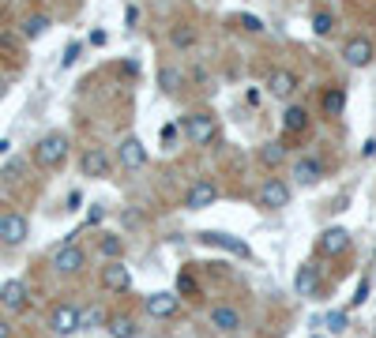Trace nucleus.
Returning <instances> with one entry per match:
<instances>
[{
  "label": "nucleus",
  "mask_w": 376,
  "mask_h": 338,
  "mask_svg": "<svg viewBox=\"0 0 376 338\" xmlns=\"http://www.w3.org/2000/svg\"><path fill=\"white\" fill-rule=\"evenodd\" d=\"M373 154H376V140H365L361 143V158H373Z\"/></svg>",
  "instance_id": "obj_37"
},
{
  "label": "nucleus",
  "mask_w": 376,
  "mask_h": 338,
  "mask_svg": "<svg viewBox=\"0 0 376 338\" xmlns=\"http://www.w3.org/2000/svg\"><path fill=\"white\" fill-rule=\"evenodd\" d=\"M117 158H121L124 169H143L147 166V147L136 140V135H124L121 147H117Z\"/></svg>",
  "instance_id": "obj_11"
},
{
  "label": "nucleus",
  "mask_w": 376,
  "mask_h": 338,
  "mask_svg": "<svg viewBox=\"0 0 376 338\" xmlns=\"http://www.w3.org/2000/svg\"><path fill=\"white\" fill-rule=\"evenodd\" d=\"M26 237H31V222L19 214V211H8L0 214V241L8 244V248H15V244H23Z\"/></svg>",
  "instance_id": "obj_4"
},
{
  "label": "nucleus",
  "mask_w": 376,
  "mask_h": 338,
  "mask_svg": "<svg viewBox=\"0 0 376 338\" xmlns=\"http://www.w3.org/2000/svg\"><path fill=\"white\" fill-rule=\"evenodd\" d=\"M23 173H26V162H23V158H12V162H4L0 177H4L8 185H15V180H23Z\"/></svg>",
  "instance_id": "obj_27"
},
{
  "label": "nucleus",
  "mask_w": 376,
  "mask_h": 338,
  "mask_svg": "<svg viewBox=\"0 0 376 338\" xmlns=\"http://www.w3.org/2000/svg\"><path fill=\"white\" fill-rule=\"evenodd\" d=\"M181 79H185V76H181L177 68H158V87L166 90V94H177V90H181Z\"/></svg>",
  "instance_id": "obj_25"
},
{
  "label": "nucleus",
  "mask_w": 376,
  "mask_h": 338,
  "mask_svg": "<svg viewBox=\"0 0 376 338\" xmlns=\"http://www.w3.org/2000/svg\"><path fill=\"white\" fill-rule=\"evenodd\" d=\"M0 338H12V323L8 319H0Z\"/></svg>",
  "instance_id": "obj_40"
},
{
  "label": "nucleus",
  "mask_w": 376,
  "mask_h": 338,
  "mask_svg": "<svg viewBox=\"0 0 376 338\" xmlns=\"http://www.w3.org/2000/svg\"><path fill=\"white\" fill-rule=\"evenodd\" d=\"M282 128H286V135H301V132L309 128V109L290 105L286 113H282Z\"/></svg>",
  "instance_id": "obj_20"
},
{
  "label": "nucleus",
  "mask_w": 376,
  "mask_h": 338,
  "mask_svg": "<svg viewBox=\"0 0 376 338\" xmlns=\"http://www.w3.org/2000/svg\"><path fill=\"white\" fill-rule=\"evenodd\" d=\"M313 31L320 34V38H327V34L335 31V19H332V12H316V19H313Z\"/></svg>",
  "instance_id": "obj_30"
},
{
  "label": "nucleus",
  "mask_w": 376,
  "mask_h": 338,
  "mask_svg": "<svg viewBox=\"0 0 376 338\" xmlns=\"http://www.w3.org/2000/svg\"><path fill=\"white\" fill-rule=\"evenodd\" d=\"M346 109V90L343 87H327L324 90V117H338Z\"/></svg>",
  "instance_id": "obj_21"
},
{
  "label": "nucleus",
  "mask_w": 376,
  "mask_h": 338,
  "mask_svg": "<svg viewBox=\"0 0 376 338\" xmlns=\"http://www.w3.org/2000/svg\"><path fill=\"white\" fill-rule=\"evenodd\" d=\"M293 289H297V297H313L316 294V289H320V267H316V263H305V267L297 271Z\"/></svg>",
  "instance_id": "obj_17"
},
{
  "label": "nucleus",
  "mask_w": 376,
  "mask_h": 338,
  "mask_svg": "<svg viewBox=\"0 0 376 338\" xmlns=\"http://www.w3.org/2000/svg\"><path fill=\"white\" fill-rule=\"evenodd\" d=\"M170 42L177 45V49H188V45L196 42V34H192L188 26H173V31H170Z\"/></svg>",
  "instance_id": "obj_29"
},
{
  "label": "nucleus",
  "mask_w": 376,
  "mask_h": 338,
  "mask_svg": "<svg viewBox=\"0 0 376 338\" xmlns=\"http://www.w3.org/2000/svg\"><path fill=\"white\" fill-rule=\"evenodd\" d=\"M215 199H218V185H215V180H207V177H199V180H192V185H188L185 207H188V211H207Z\"/></svg>",
  "instance_id": "obj_6"
},
{
  "label": "nucleus",
  "mask_w": 376,
  "mask_h": 338,
  "mask_svg": "<svg viewBox=\"0 0 376 338\" xmlns=\"http://www.w3.org/2000/svg\"><path fill=\"white\" fill-rule=\"evenodd\" d=\"M109 335H113V338H140V331H136V323L128 316H113V319H109Z\"/></svg>",
  "instance_id": "obj_24"
},
{
  "label": "nucleus",
  "mask_w": 376,
  "mask_h": 338,
  "mask_svg": "<svg viewBox=\"0 0 376 338\" xmlns=\"http://www.w3.org/2000/svg\"><path fill=\"white\" fill-rule=\"evenodd\" d=\"M45 31H49V15H26V19H23V38L26 42L42 38Z\"/></svg>",
  "instance_id": "obj_23"
},
{
  "label": "nucleus",
  "mask_w": 376,
  "mask_h": 338,
  "mask_svg": "<svg viewBox=\"0 0 376 338\" xmlns=\"http://www.w3.org/2000/svg\"><path fill=\"white\" fill-rule=\"evenodd\" d=\"M324 323H327V331H332V335H343L346 327H350V319H346V312H327Z\"/></svg>",
  "instance_id": "obj_31"
},
{
  "label": "nucleus",
  "mask_w": 376,
  "mask_h": 338,
  "mask_svg": "<svg viewBox=\"0 0 376 338\" xmlns=\"http://www.w3.org/2000/svg\"><path fill=\"white\" fill-rule=\"evenodd\" d=\"M343 60L350 64V68H365V64L373 60V42L369 38H350L343 45Z\"/></svg>",
  "instance_id": "obj_12"
},
{
  "label": "nucleus",
  "mask_w": 376,
  "mask_h": 338,
  "mask_svg": "<svg viewBox=\"0 0 376 338\" xmlns=\"http://www.w3.org/2000/svg\"><path fill=\"white\" fill-rule=\"evenodd\" d=\"M49 331L60 335V338L83 331V327H79V308H76V305H53V312H49Z\"/></svg>",
  "instance_id": "obj_7"
},
{
  "label": "nucleus",
  "mask_w": 376,
  "mask_h": 338,
  "mask_svg": "<svg viewBox=\"0 0 376 338\" xmlns=\"http://www.w3.org/2000/svg\"><path fill=\"white\" fill-rule=\"evenodd\" d=\"M177 286H181V294H192V297L199 294V289H196V278H192L188 271H181V275H177Z\"/></svg>",
  "instance_id": "obj_33"
},
{
  "label": "nucleus",
  "mask_w": 376,
  "mask_h": 338,
  "mask_svg": "<svg viewBox=\"0 0 376 338\" xmlns=\"http://www.w3.org/2000/svg\"><path fill=\"white\" fill-rule=\"evenodd\" d=\"M64 158H68V135L64 132H49L34 143V162H38L42 169H57Z\"/></svg>",
  "instance_id": "obj_1"
},
{
  "label": "nucleus",
  "mask_w": 376,
  "mask_h": 338,
  "mask_svg": "<svg viewBox=\"0 0 376 338\" xmlns=\"http://www.w3.org/2000/svg\"><path fill=\"white\" fill-rule=\"evenodd\" d=\"M181 128H185V135H188V143H196V147H204V143H211L218 135V121L211 113H188V117H181Z\"/></svg>",
  "instance_id": "obj_2"
},
{
  "label": "nucleus",
  "mask_w": 376,
  "mask_h": 338,
  "mask_svg": "<svg viewBox=\"0 0 376 338\" xmlns=\"http://www.w3.org/2000/svg\"><path fill=\"white\" fill-rule=\"evenodd\" d=\"M365 301H369V282H361V286H357V297H354V308H357V305H365Z\"/></svg>",
  "instance_id": "obj_36"
},
{
  "label": "nucleus",
  "mask_w": 376,
  "mask_h": 338,
  "mask_svg": "<svg viewBox=\"0 0 376 338\" xmlns=\"http://www.w3.org/2000/svg\"><path fill=\"white\" fill-rule=\"evenodd\" d=\"M293 90H297V76H293V71H271V79H268V94L271 98H290Z\"/></svg>",
  "instance_id": "obj_18"
},
{
  "label": "nucleus",
  "mask_w": 376,
  "mask_h": 338,
  "mask_svg": "<svg viewBox=\"0 0 376 338\" xmlns=\"http://www.w3.org/2000/svg\"><path fill=\"white\" fill-rule=\"evenodd\" d=\"M173 135H177V128H173V124L162 128V140H166V143H173Z\"/></svg>",
  "instance_id": "obj_39"
},
{
  "label": "nucleus",
  "mask_w": 376,
  "mask_h": 338,
  "mask_svg": "<svg viewBox=\"0 0 376 338\" xmlns=\"http://www.w3.org/2000/svg\"><path fill=\"white\" fill-rule=\"evenodd\" d=\"M102 218H106V211H102V207H90V211H87V226H98Z\"/></svg>",
  "instance_id": "obj_35"
},
{
  "label": "nucleus",
  "mask_w": 376,
  "mask_h": 338,
  "mask_svg": "<svg viewBox=\"0 0 376 338\" xmlns=\"http://www.w3.org/2000/svg\"><path fill=\"white\" fill-rule=\"evenodd\" d=\"M320 177H324V162L320 158H297L293 162V180H297V185H316Z\"/></svg>",
  "instance_id": "obj_16"
},
{
  "label": "nucleus",
  "mask_w": 376,
  "mask_h": 338,
  "mask_svg": "<svg viewBox=\"0 0 376 338\" xmlns=\"http://www.w3.org/2000/svg\"><path fill=\"white\" fill-rule=\"evenodd\" d=\"M102 286L109 294H124V289L132 286V271H128L124 263H109V267H102Z\"/></svg>",
  "instance_id": "obj_14"
},
{
  "label": "nucleus",
  "mask_w": 376,
  "mask_h": 338,
  "mask_svg": "<svg viewBox=\"0 0 376 338\" xmlns=\"http://www.w3.org/2000/svg\"><path fill=\"white\" fill-rule=\"evenodd\" d=\"M98 252H102L109 263H117V260H121V252H124V241H121L117 233H102V241H98Z\"/></svg>",
  "instance_id": "obj_22"
},
{
  "label": "nucleus",
  "mask_w": 376,
  "mask_h": 338,
  "mask_svg": "<svg viewBox=\"0 0 376 338\" xmlns=\"http://www.w3.org/2000/svg\"><path fill=\"white\" fill-rule=\"evenodd\" d=\"M90 45H106V31H90Z\"/></svg>",
  "instance_id": "obj_38"
},
{
  "label": "nucleus",
  "mask_w": 376,
  "mask_h": 338,
  "mask_svg": "<svg viewBox=\"0 0 376 338\" xmlns=\"http://www.w3.org/2000/svg\"><path fill=\"white\" fill-rule=\"evenodd\" d=\"M79 169H83V177H109V154H106L102 147L83 151V158H79Z\"/></svg>",
  "instance_id": "obj_13"
},
{
  "label": "nucleus",
  "mask_w": 376,
  "mask_h": 338,
  "mask_svg": "<svg viewBox=\"0 0 376 338\" xmlns=\"http://www.w3.org/2000/svg\"><path fill=\"white\" fill-rule=\"evenodd\" d=\"M237 26H241V31H249V34H263V23L256 19V15H237Z\"/></svg>",
  "instance_id": "obj_32"
},
{
  "label": "nucleus",
  "mask_w": 376,
  "mask_h": 338,
  "mask_svg": "<svg viewBox=\"0 0 376 338\" xmlns=\"http://www.w3.org/2000/svg\"><path fill=\"white\" fill-rule=\"evenodd\" d=\"M143 308H147L151 319H173L181 312V297L177 294H151L143 301Z\"/></svg>",
  "instance_id": "obj_9"
},
{
  "label": "nucleus",
  "mask_w": 376,
  "mask_h": 338,
  "mask_svg": "<svg viewBox=\"0 0 376 338\" xmlns=\"http://www.w3.org/2000/svg\"><path fill=\"white\" fill-rule=\"evenodd\" d=\"M211 323H215L218 331H241V312L230 305H218L215 312H211Z\"/></svg>",
  "instance_id": "obj_19"
},
{
  "label": "nucleus",
  "mask_w": 376,
  "mask_h": 338,
  "mask_svg": "<svg viewBox=\"0 0 376 338\" xmlns=\"http://www.w3.org/2000/svg\"><path fill=\"white\" fill-rule=\"evenodd\" d=\"M26 301H31V289H26V282L19 278H8L4 286H0V305L8 308V312H23Z\"/></svg>",
  "instance_id": "obj_10"
},
{
  "label": "nucleus",
  "mask_w": 376,
  "mask_h": 338,
  "mask_svg": "<svg viewBox=\"0 0 376 338\" xmlns=\"http://www.w3.org/2000/svg\"><path fill=\"white\" fill-rule=\"evenodd\" d=\"M83 267H87V252L79 248L76 241L60 244V248L53 252V271H57V275H79Z\"/></svg>",
  "instance_id": "obj_3"
},
{
  "label": "nucleus",
  "mask_w": 376,
  "mask_h": 338,
  "mask_svg": "<svg viewBox=\"0 0 376 338\" xmlns=\"http://www.w3.org/2000/svg\"><path fill=\"white\" fill-rule=\"evenodd\" d=\"M282 158H286V151H282L279 143H263V147H260V162H263V166H271V169H275Z\"/></svg>",
  "instance_id": "obj_26"
},
{
  "label": "nucleus",
  "mask_w": 376,
  "mask_h": 338,
  "mask_svg": "<svg viewBox=\"0 0 376 338\" xmlns=\"http://www.w3.org/2000/svg\"><path fill=\"white\" fill-rule=\"evenodd\" d=\"M102 308H79V327H83V331H90V327H98L102 323Z\"/></svg>",
  "instance_id": "obj_28"
},
{
  "label": "nucleus",
  "mask_w": 376,
  "mask_h": 338,
  "mask_svg": "<svg viewBox=\"0 0 376 338\" xmlns=\"http://www.w3.org/2000/svg\"><path fill=\"white\" fill-rule=\"evenodd\" d=\"M324 255H338V252H346L350 248V233L346 230H338V226H332V230H324L320 233V244H316Z\"/></svg>",
  "instance_id": "obj_15"
},
{
  "label": "nucleus",
  "mask_w": 376,
  "mask_h": 338,
  "mask_svg": "<svg viewBox=\"0 0 376 338\" xmlns=\"http://www.w3.org/2000/svg\"><path fill=\"white\" fill-rule=\"evenodd\" d=\"M76 60H79V42H72L68 49H64V57H60V68H72Z\"/></svg>",
  "instance_id": "obj_34"
},
{
  "label": "nucleus",
  "mask_w": 376,
  "mask_h": 338,
  "mask_svg": "<svg viewBox=\"0 0 376 338\" xmlns=\"http://www.w3.org/2000/svg\"><path fill=\"white\" fill-rule=\"evenodd\" d=\"M8 151H12V143H8V140H0V154H8Z\"/></svg>",
  "instance_id": "obj_41"
},
{
  "label": "nucleus",
  "mask_w": 376,
  "mask_h": 338,
  "mask_svg": "<svg viewBox=\"0 0 376 338\" xmlns=\"http://www.w3.org/2000/svg\"><path fill=\"white\" fill-rule=\"evenodd\" d=\"M256 199H260L263 211H282V207H290V185L279 180V177H271V180H263V188H260Z\"/></svg>",
  "instance_id": "obj_5"
},
{
  "label": "nucleus",
  "mask_w": 376,
  "mask_h": 338,
  "mask_svg": "<svg viewBox=\"0 0 376 338\" xmlns=\"http://www.w3.org/2000/svg\"><path fill=\"white\" fill-rule=\"evenodd\" d=\"M8 94V83H4V79H0V98H4Z\"/></svg>",
  "instance_id": "obj_42"
},
{
  "label": "nucleus",
  "mask_w": 376,
  "mask_h": 338,
  "mask_svg": "<svg viewBox=\"0 0 376 338\" xmlns=\"http://www.w3.org/2000/svg\"><path fill=\"white\" fill-rule=\"evenodd\" d=\"M199 241L211 244V248H226V252H234V255H241V260H252V248L245 241H237L234 233H218V230H204L199 233Z\"/></svg>",
  "instance_id": "obj_8"
}]
</instances>
